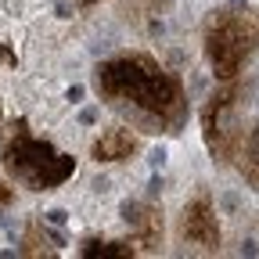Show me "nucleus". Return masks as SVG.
<instances>
[{"mask_svg":"<svg viewBox=\"0 0 259 259\" xmlns=\"http://www.w3.org/2000/svg\"><path fill=\"white\" fill-rule=\"evenodd\" d=\"M248 105H252V83L245 72L238 79L216 83V90L205 97V105L198 112L202 144H205L209 158L223 169L234 166V151L248 130Z\"/></svg>","mask_w":259,"mask_h":259,"instance_id":"20e7f679","label":"nucleus"},{"mask_svg":"<svg viewBox=\"0 0 259 259\" xmlns=\"http://www.w3.org/2000/svg\"><path fill=\"white\" fill-rule=\"evenodd\" d=\"M0 126H4V97H0Z\"/></svg>","mask_w":259,"mask_h":259,"instance_id":"4468645a","label":"nucleus"},{"mask_svg":"<svg viewBox=\"0 0 259 259\" xmlns=\"http://www.w3.org/2000/svg\"><path fill=\"white\" fill-rule=\"evenodd\" d=\"M198 44L216 83L245 76L259 54V8L248 0H227L205 11L198 25Z\"/></svg>","mask_w":259,"mask_h":259,"instance_id":"7ed1b4c3","label":"nucleus"},{"mask_svg":"<svg viewBox=\"0 0 259 259\" xmlns=\"http://www.w3.org/2000/svg\"><path fill=\"white\" fill-rule=\"evenodd\" d=\"M76 255L79 259H134L141 252L130 238H97V234H90L76 245Z\"/></svg>","mask_w":259,"mask_h":259,"instance_id":"1a4fd4ad","label":"nucleus"},{"mask_svg":"<svg viewBox=\"0 0 259 259\" xmlns=\"http://www.w3.org/2000/svg\"><path fill=\"white\" fill-rule=\"evenodd\" d=\"M119 8H122L126 18H134V22H151V18H158L169 8V0H119Z\"/></svg>","mask_w":259,"mask_h":259,"instance_id":"9b49d317","label":"nucleus"},{"mask_svg":"<svg viewBox=\"0 0 259 259\" xmlns=\"http://www.w3.org/2000/svg\"><path fill=\"white\" fill-rule=\"evenodd\" d=\"M141 151H144V134H137L126 122L101 126L90 137V162H97V166H126Z\"/></svg>","mask_w":259,"mask_h":259,"instance_id":"0eeeda50","label":"nucleus"},{"mask_svg":"<svg viewBox=\"0 0 259 259\" xmlns=\"http://www.w3.org/2000/svg\"><path fill=\"white\" fill-rule=\"evenodd\" d=\"M90 94L144 137H177L191 119V94L177 69L144 47H122L94 61Z\"/></svg>","mask_w":259,"mask_h":259,"instance_id":"f257e3e1","label":"nucleus"},{"mask_svg":"<svg viewBox=\"0 0 259 259\" xmlns=\"http://www.w3.org/2000/svg\"><path fill=\"white\" fill-rule=\"evenodd\" d=\"M54 238L47 234V227L40 216H29L22 227V238H18V255H54Z\"/></svg>","mask_w":259,"mask_h":259,"instance_id":"9d476101","label":"nucleus"},{"mask_svg":"<svg viewBox=\"0 0 259 259\" xmlns=\"http://www.w3.org/2000/svg\"><path fill=\"white\" fill-rule=\"evenodd\" d=\"M97 4H105V0H76V8H83V11H90V8H97Z\"/></svg>","mask_w":259,"mask_h":259,"instance_id":"ddd939ff","label":"nucleus"},{"mask_svg":"<svg viewBox=\"0 0 259 259\" xmlns=\"http://www.w3.org/2000/svg\"><path fill=\"white\" fill-rule=\"evenodd\" d=\"M252 191H259V119L255 122H248V130H245V137H241V144H238V151H234V166H231Z\"/></svg>","mask_w":259,"mask_h":259,"instance_id":"6e6552de","label":"nucleus"},{"mask_svg":"<svg viewBox=\"0 0 259 259\" xmlns=\"http://www.w3.org/2000/svg\"><path fill=\"white\" fill-rule=\"evenodd\" d=\"M15 198H18V191H15V180L0 169V209H11L15 205Z\"/></svg>","mask_w":259,"mask_h":259,"instance_id":"f8f14e48","label":"nucleus"},{"mask_svg":"<svg viewBox=\"0 0 259 259\" xmlns=\"http://www.w3.org/2000/svg\"><path fill=\"white\" fill-rule=\"evenodd\" d=\"M173 238L184 252L191 255H216L223 248V227H220V209L205 184H198L180 205Z\"/></svg>","mask_w":259,"mask_h":259,"instance_id":"39448f33","label":"nucleus"},{"mask_svg":"<svg viewBox=\"0 0 259 259\" xmlns=\"http://www.w3.org/2000/svg\"><path fill=\"white\" fill-rule=\"evenodd\" d=\"M0 169L15 180V187L29 194H51L76 177L79 158L40 137L29 119L18 115L0 126Z\"/></svg>","mask_w":259,"mask_h":259,"instance_id":"f03ea898","label":"nucleus"},{"mask_svg":"<svg viewBox=\"0 0 259 259\" xmlns=\"http://www.w3.org/2000/svg\"><path fill=\"white\" fill-rule=\"evenodd\" d=\"M126 238L137 245L141 255H155L166 248V212L155 198H130L122 202Z\"/></svg>","mask_w":259,"mask_h":259,"instance_id":"423d86ee","label":"nucleus"}]
</instances>
